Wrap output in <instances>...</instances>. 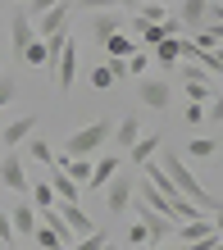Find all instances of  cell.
Wrapping results in <instances>:
<instances>
[{
	"instance_id": "8",
	"label": "cell",
	"mask_w": 223,
	"mask_h": 250,
	"mask_svg": "<svg viewBox=\"0 0 223 250\" xmlns=\"http://www.w3.org/2000/svg\"><path fill=\"white\" fill-rule=\"evenodd\" d=\"M37 32H32V19L23 14V5L9 14V46H14V60L23 64V50H27V41H32Z\"/></svg>"
},
{
	"instance_id": "11",
	"label": "cell",
	"mask_w": 223,
	"mask_h": 250,
	"mask_svg": "<svg viewBox=\"0 0 223 250\" xmlns=\"http://www.w3.org/2000/svg\"><path fill=\"white\" fill-rule=\"evenodd\" d=\"M9 223H14V237H32V228H37V209H32V200L27 196H19V205L9 209Z\"/></svg>"
},
{
	"instance_id": "19",
	"label": "cell",
	"mask_w": 223,
	"mask_h": 250,
	"mask_svg": "<svg viewBox=\"0 0 223 250\" xmlns=\"http://www.w3.org/2000/svg\"><path fill=\"white\" fill-rule=\"evenodd\" d=\"M100 46H105V55H110V60H128V55L137 50V37L114 32V37H105V41H100Z\"/></svg>"
},
{
	"instance_id": "9",
	"label": "cell",
	"mask_w": 223,
	"mask_h": 250,
	"mask_svg": "<svg viewBox=\"0 0 223 250\" xmlns=\"http://www.w3.org/2000/svg\"><path fill=\"white\" fill-rule=\"evenodd\" d=\"M68 14H73V0H59L55 9H46V14H41V19H32V32H37V37L64 32V27H68Z\"/></svg>"
},
{
	"instance_id": "12",
	"label": "cell",
	"mask_w": 223,
	"mask_h": 250,
	"mask_svg": "<svg viewBox=\"0 0 223 250\" xmlns=\"http://www.w3.org/2000/svg\"><path fill=\"white\" fill-rule=\"evenodd\" d=\"M32 127H37V114H23V119H14L5 132H0V146H9V150H19V146L32 137Z\"/></svg>"
},
{
	"instance_id": "24",
	"label": "cell",
	"mask_w": 223,
	"mask_h": 250,
	"mask_svg": "<svg viewBox=\"0 0 223 250\" xmlns=\"http://www.w3.org/2000/svg\"><path fill=\"white\" fill-rule=\"evenodd\" d=\"M27 200H32V209H50V205H55L50 182H32V187H27Z\"/></svg>"
},
{
	"instance_id": "25",
	"label": "cell",
	"mask_w": 223,
	"mask_h": 250,
	"mask_svg": "<svg viewBox=\"0 0 223 250\" xmlns=\"http://www.w3.org/2000/svg\"><path fill=\"white\" fill-rule=\"evenodd\" d=\"M155 64H159V68H173V64H178V37H164V41L155 46Z\"/></svg>"
},
{
	"instance_id": "33",
	"label": "cell",
	"mask_w": 223,
	"mask_h": 250,
	"mask_svg": "<svg viewBox=\"0 0 223 250\" xmlns=\"http://www.w3.org/2000/svg\"><path fill=\"white\" fill-rule=\"evenodd\" d=\"M123 64H128V78H132V73H146V68H151V55H141V50H132V55H128Z\"/></svg>"
},
{
	"instance_id": "28",
	"label": "cell",
	"mask_w": 223,
	"mask_h": 250,
	"mask_svg": "<svg viewBox=\"0 0 223 250\" xmlns=\"http://www.w3.org/2000/svg\"><path fill=\"white\" fill-rule=\"evenodd\" d=\"M91 86H96V91H110V86H114V68L110 64H96L91 68Z\"/></svg>"
},
{
	"instance_id": "10",
	"label": "cell",
	"mask_w": 223,
	"mask_h": 250,
	"mask_svg": "<svg viewBox=\"0 0 223 250\" xmlns=\"http://www.w3.org/2000/svg\"><path fill=\"white\" fill-rule=\"evenodd\" d=\"M137 218H141V228H146V241L173 237V218L169 214H155V209H146V205H137Z\"/></svg>"
},
{
	"instance_id": "14",
	"label": "cell",
	"mask_w": 223,
	"mask_h": 250,
	"mask_svg": "<svg viewBox=\"0 0 223 250\" xmlns=\"http://www.w3.org/2000/svg\"><path fill=\"white\" fill-rule=\"evenodd\" d=\"M205 14H210V0H178V23L191 27V32L205 23Z\"/></svg>"
},
{
	"instance_id": "34",
	"label": "cell",
	"mask_w": 223,
	"mask_h": 250,
	"mask_svg": "<svg viewBox=\"0 0 223 250\" xmlns=\"http://www.w3.org/2000/svg\"><path fill=\"white\" fill-rule=\"evenodd\" d=\"M73 9H87V14H100V9H114V0H73Z\"/></svg>"
},
{
	"instance_id": "35",
	"label": "cell",
	"mask_w": 223,
	"mask_h": 250,
	"mask_svg": "<svg viewBox=\"0 0 223 250\" xmlns=\"http://www.w3.org/2000/svg\"><path fill=\"white\" fill-rule=\"evenodd\" d=\"M0 246H5V250L14 246V223H9V214H5V209H0Z\"/></svg>"
},
{
	"instance_id": "32",
	"label": "cell",
	"mask_w": 223,
	"mask_h": 250,
	"mask_svg": "<svg viewBox=\"0 0 223 250\" xmlns=\"http://www.w3.org/2000/svg\"><path fill=\"white\" fill-rule=\"evenodd\" d=\"M55 5H59V0H23V14H27V19H41V14L55 9Z\"/></svg>"
},
{
	"instance_id": "13",
	"label": "cell",
	"mask_w": 223,
	"mask_h": 250,
	"mask_svg": "<svg viewBox=\"0 0 223 250\" xmlns=\"http://www.w3.org/2000/svg\"><path fill=\"white\" fill-rule=\"evenodd\" d=\"M210 232H214V218L196 214V218H182V223H178V241H182V246H191V241L210 237Z\"/></svg>"
},
{
	"instance_id": "39",
	"label": "cell",
	"mask_w": 223,
	"mask_h": 250,
	"mask_svg": "<svg viewBox=\"0 0 223 250\" xmlns=\"http://www.w3.org/2000/svg\"><path fill=\"white\" fill-rule=\"evenodd\" d=\"M128 241H132V246H146V228H141V218L128 228Z\"/></svg>"
},
{
	"instance_id": "1",
	"label": "cell",
	"mask_w": 223,
	"mask_h": 250,
	"mask_svg": "<svg viewBox=\"0 0 223 250\" xmlns=\"http://www.w3.org/2000/svg\"><path fill=\"white\" fill-rule=\"evenodd\" d=\"M155 164L164 168V178L173 182V191H178V196H187L191 205H196V209H210V214H219V191H214V187H205V182L196 178V173L187 168V159L178 155L173 146H159V150H155Z\"/></svg>"
},
{
	"instance_id": "26",
	"label": "cell",
	"mask_w": 223,
	"mask_h": 250,
	"mask_svg": "<svg viewBox=\"0 0 223 250\" xmlns=\"http://www.w3.org/2000/svg\"><path fill=\"white\" fill-rule=\"evenodd\" d=\"M27 241H37L41 250H64V241H59V237H55V232H50V228H41V223L32 228V237H27Z\"/></svg>"
},
{
	"instance_id": "37",
	"label": "cell",
	"mask_w": 223,
	"mask_h": 250,
	"mask_svg": "<svg viewBox=\"0 0 223 250\" xmlns=\"http://www.w3.org/2000/svg\"><path fill=\"white\" fill-rule=\"evenodd\" d=\"M182 119L201 127V123H205V105H191V100H187V109H182Z\"/></svg>"
},
{
	"instance_id": "42",
	"label": "cell",
	"mask_w": 223,
	"mask_h": 250,
	"mask_svg": "<svg viewBox=\"0 0 223 250\" xmlns=\"http://www.w3.org/2000/svg\"><path fill=\"white\" fill-rule=\"evenodd\" d=\"M151 5H164V9H173V5H178V0H151Z\"/></svg>"
},
{
	"instance_id": "27",
	"label": "cell",
	"mask_w": 223,
	"mask_h": 250,
	"mask_svg": "<svg viewBox=\"0 0 223 250\" xmlns=\"http://www.w3.org/2000/svg\"><path fill=\"white\" fill-rule=\"evenodd\" d=\"M187 100L191 105H205V100H214V86L210 82H187Z\"/></svg>"
},
{
	"instance_id": "45",
	"label": "cell",
	"mask_w": 223,
	"mask_h": 250,
	"mask_svg": "<svg viewBox=\"0 0 223 250\" xmlns=\"http://www.w3.org/2000/svg\"><path fill=\"white\" fill-rule=\"evenodd\" d=\"M19 5H23V0H19Z\"/></svg>"
},
{
	"instance_id": "47",
	"label": "cell",
	"mask_w": 223,
	"mask_h": 250,
	"mask_svg": "<svg viewBox=\"0 0 223 250\" xmlns=\"http://www.w3.org/2000/svg\"><path fill=\"white\" fill-rule=\"evenodd\" d=\"M9 250H14V246H9Z\"/></svg>"
},
{
	"instance_id": "21",
	"label": "cell",
	"mask_w": 223,
	"mask_h": 250,
	"mask_svg": "<svg viewBox=\"0 0 223 250\" xmlns=\"http://www.w3.org/2000/svg\"><path fill=\"white\" fill-rule=\"evenodd\" d=\"M187 159H219V137H196V141H187Z\"/></svg>"
},
{
	"instance_id": "41",
	"label": "cell",
	"mask_w": 223,
	"mask_h": 250,
	"mask_svg": "<svg viewBox=\"0 0 223 250\" xmlns=\"http://www.w3.org/2000/svg\"><path fill=\"white\" fill-rule=\"evenodd\" d=\"M114 5H123V9H137V5H141V0H114Z\"/></svg>"
},
{
	"instance_id": "36",
	"label": "cell",
	"mask_w": 223,
	"mask_h": 250,
	"mask_svg": "<svg viewBox=\"0 0 223 250\" xmlns=\"http://www.w3.org/2000/svg\"><path fill=\"white\" fill-rule=\"evenodd\" d=\"M182 82H210V73L201 64H182Z\"/></svg>"
},
{
	"instance_id": "22",
	"label": "cell",
	"mask_w": 223,
	"mask_h": 250,
	"mask_svg": "<svg viewBox=\"0 0 223 250\" xmlns=\"http://www.w3.org/2000/svg\"><path fill=\"white\" fill-rule=\"evenodd\" d=\"M68 250H118V246H114V241L105 237V232L96 228V232H87V237H78V241H73Z\"/></svg>"
},
{
	"instance_id": "20",
	"label": "cell",
	"mask_w": 223,
	"mask_h": 250,
	"mask_svg": "<svg viewBox=\"0 0 223 250\" xmlns=\"http://www.w3.org/2000/svg\"><path fill=\"white\" fill-rule=\"evenodd\" d=\"M50 191H55V200H82V187L68 178V173H59L55 168V178H50Z\"/></svg>"
},
{
	"instance_id": "46",
	"label": "cell",
	"mask_w": 223,
	"mask_h": 250,
	"mask_svg": "<svg viewBox=\"0 0 223 250\" xmlns=\"http://www.w3.org/2000/svg\"><path fill=\"white\" fill-rule=\"evenodd\" d=\"M0 14H5V9H0Z\"/></svg>"
},
{
	"instance_id": "44",
	"label": "cell",
	"mask_w": 223,
	"mask_h": 250,
	"mask_svg": "<svg viewBox=\"0 0 223 250\" xmlns=\"http://www.w3.org/2000/svg\"><path fill=\"white\" fill-rule=\"evenodd\" d=\"M137 250H146V246H137Z\"/></svg>"
},
{
	"instance_id": "18",
	"label": "cell",
	"mask_w": 223,
	"mask_h": 250,
	"mask_svg": "<svg viewBox=\"0 0 223 250\" xmlns=\"http://www.w3.org/2000/svg\"><path fill=\"white\" fill-rule=\"evenodd\" d=\"M114 173H118V155H105L100 164H91V178H87V191H100V187H105V182L114 178Z\"/></svg>"
},
{
	"instance_id": "17",
	"label": "cell",
	"mask_w": 223,
	"mask_h": 250,
	"mask_svg": "<svg viewBox=\"0 0 223 250\" xmlns=\"http://www.w3.org/2000/svg\"><path fill=\"white\" fill-rule=\"evenodd\" d=\"M137 137H141V119H137V114H128V119L118 123V127H110V141L118 146V150H128V146L137 141Z\"/></svg>"
},
{
	"instance_id": "5",
	"label": "cell",
	"mask_w": 223,
	"mask_h": 250,
	"mask_svg": "<svg viewBox=\"0 0 223 250\" xmlns=\"http://www.w3.org/2000/svg\"><path fill=\"white\" fill-rule=\"evenodd\" d=\"M137 100L146 109H173V86L164 78H141L137 82Z\"/></svg>"
},
{
	"instance_id": "16",
	"label": "cell",
	"mask_w": 223,
	"mask_h": 250,
	"mask_svg": "<svg viewBox=\"0 0 223 250\" xmlns=\"http://www.w3.org/2000/svg\"><path fill=\"white\" fill-rule=\"evenodd\" d=\"M114 32H123V14H114V9H100L96 19H91V37H96V46L105 37H114Z\"/></svg>"
},
{
	"instance_id": "29",
	"label": "cell",
	"mask_w": 223,
	"mask_h": 250,
	"mask_svg": "<svg viewBox=\"0 0 223 250\" xmlns=\"http://www.w3.org/2000/svg\"><path fill=\"white\" fill-rule=\"evenodd\" d=\"M14 96H19V78H14V73H5V78H0V109L14 105Z\"/></svg>"
},
{
	"instance_id": "3",
	"label": "cell",
	"mask_w": 223,
	"mask_h": 250,
	"mask_svg": "<svg viewBox=\"0 0 223 250\" xmlns=\"http://www.w3.org/2000/svg\"><path fill=\"white\" fill-rule=\"evenodd\" d=\"M132 191H137V173H114L105 182V209L110 214H128L132 209Z\"/></svg>"
},
{
	"instance_id": "7",
	"label": "cell",
	"mask_w": 223,
	"mask_h": 250,
	"mask_svg": "<svg viewBox=\"0 0 223 250\" xmlns=\"http://www.w3.org/2000/svg\"><path fill=\"white\" fill-rule=\"evenodd\" d=\"M55 209H59V218L73 228V237H87V232H96V218L87 214L78 200H55Z\"/></svg>"
},
{
	"instance_id": "4",
	"label": "cell",
	"mask_w": 223,
	"mask_h": 250,
	"mask_svg": "<svg viewBox=\"0 0 223 250\" xmlns=\"http://www.w3.org/2000/svg\"><path fill=\"white\" fill-rule=\"evenodd\" d=\"M50 73H55V91H59V96H68L73 78H78V46H73V41H64V50L55 55Z\"/></svg>"
},
{
	"instance_id": "30",
	"label": "cell",
	"mask_w": 223,
	"mask_h": 250,
	"mask_svg": "<svg viewBox=\"0 0 223 250\" xmlns=\"http://www.w3.org/2000/svg\"><path fill=\"white\" fill-rule=\"evenodd\" d=\"M23 64H46V41H41V37H32V41H27Z\"/></svg>"
},
{
	"instance_id": "6",
	"label": "cell",
	"mask_w": 223,
	"mask_h": 250,
	"mask_svg": "<svg viewBox=\"0 0 223 250\" xmlns=\"http://www.w3.org/2000/svg\"><path fill=\"white\" fill-rule=\"evenodd\" d=\"M0 182H5L9 191H19V196H27V187H32V178H27V164L19 150H9L5 159H0Z\"/></svg>"
},
{
	"instance_id": "40",
	"label": "cell",
	"mask_w": 223,
	"mask_h": 250,
	"mask_svg": "<svg viewBox=\"0 0 223 250\" xmlns=\"http://www.w3.org/2000/svg\"><path fill=\"white\" fill-rule=\"evenodd\" d=\"M105 64L114 68V82H123V78H128V64H123V60H105Z\"/></svg>"
},
{
	"instance_id": "43",
	"label": "cell",
	"mask_w": 223,
	"mask_h": 250,
	"mask_svg": "<svg viewBox=\"0 0 223 250\" xmlns=\"http://www.w3.org/2000/svg\"><path fill=\"white\" fill-rule=\"evenodd\" d=\"M169 250H187V246H182V241H173V246H169Z\"/></svg>"
},
{
	"instance_id": "2",
	"label": "cell",
	"mask_w": 223,
	"mask_h": 250,
	"mask_svg": "<svg viewBox=\"0 0 223 250\" xmlns=\"http://www.w3.org/2000/svg\"><path fill=\"white\" fill-rule=\"evenodd\" d=\"M105 141H110V123H105V119H100V123H87V127H78V132L64 141V155H68V159H91Z\"/></svg>"
},
{
	"instance_id": "15",
	"label": "cell",
	"mask_w": 223,
	"mask_h": 250,
	"mask_svg": "<svg viewBox=\"0 0 223 250\" xmlns=\"http://www.w3.org/2000/svg\"><path fill=\"white\" fill-rule=\"evenodd\" d=\"M159 146H164V137H159V132H141V137L128 146V150H132V164L141 168L146 159H155V150H159Z\"/></svg>"
},
{
	"instance_id": "23",
	"label": "cell",
	"mask_w": 223,
	"mask_h": 250,
	"mask_svg": "<svg viewBox=\"0 0 223 250\" xmlns=\"http://www.w3.org/2000/svg\"><path fill=\"white\" fill-rule=\"evenodd\" d=\"M55 146L50 141H41V137H27V159H37V164H55Z\"/></svg>"
},
{
	"instance_id": "38",
	"label": "cell",
	"mask_w": 223,
	"mask_h": 250,
	"mask_svg": "<svg viewBox=\"0 0 223 250\" xmlns=\"http://www.w3.org/2000/svg\"><path fill=\"white\" fill-rule=\"evenodd\" d=\"M187 250H219V228L210 232V237H201V241H191Z\"/></svg>"
},
{
	"instance_id": "31",
	"label": "cell",
	"mask_w": 223,
	"mask_h": 250,
	"mask_svg": "<svg viewBox=\"0 0 223 250\" xmlns=\"http://www.w3.org/2000/svg\"><path fill=\"white\" fill-rule=\"evenodd\" d=\"M205 123H210V137H214L219 123H223V105H219V96H214V100H205Z\"/></svg>"
}]
</instances>
